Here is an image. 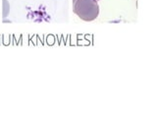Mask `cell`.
Wrapping results in <instances>:
<instances>
[{"label": "cell", "mask_w": 157, "mask_h": 118, "mask_svg": "<svg viewBox=\"0 0 157 118\" xmlns=\"http://www.w3.org/2000/svg\"><path fill=\"white\" fill-rule=\"evenodd\" d=\"M96 1H99V0H96Z\"/></svg>", "instance_id": "obj_3"}, {"label": "cell", "mask_w": 157, "mask_h": 118, "mask_svg": "<svg viewBox=\"0 0 157 118\" xmlns=\"http://www.w3.org/2000/svg\"><path fill=\"white\" fill-rule=\"evenodd\" d=\"M73 11L82 21H94L99 14L96 0H73Z\"/></svg>", "instance_id": "obj_1"}, {"label": "cell", "mask_w": 157, "mask_h": 118, "mask_svg": "<svg viewBox=\"0 0 157 118\" xmlns=\"http://www.w3.org/2000/svg\"><path fill=\"white\" fill-rule=\"evenodd\" d=\"M2 2H3V6H2L3 18H6L9 15V12H10V5H9L8 0H2Z\"/></svg>", "instance_id": "obj_2"}]
</instances>
